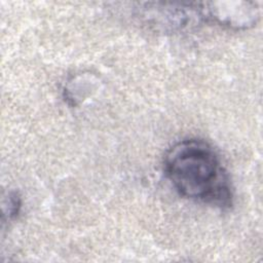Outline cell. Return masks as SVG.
I'll list each match as a JSON object with an SVG mask.
<instances>
[{"instance_id": "cell-1", "label": "cell", "mask_w": 263, "mask_h": 263, "mask_svg": "<svg viewBox=\"0 0 263 263\" xmlns=\"http://www.w3.org/2000/svg\"><path fill=\"white\" fill-rule=\"evenodd\" d=\"M163 168L176 191L188 199L219 209L233 203V188L215 149L205 141L186 139L165 153Z\"/></svg>"}, {"instance_id": "cell-2", "label": "cell", "mask_w": 263, "mask_h": 263, "mask_svg": "<svg viewBox=\"0 0 263 263\" xmlns=\"http://www.w3.org/2000/svg\"><path fill=\"white\" fill-rule=\"evenodd\" d=\"M135 17L148 29L159 33H179L202 18L200 3H136Z\"/></svg>"}, {"instance_id": "cell-3", "label": "cell", "mask_w": 263, "mask_h": 263, "mask_svg": "<svg viewBox=\"0 0 263 263\" xmlns=\"http://www.w3.org/2000/svg\"><path fill=\"white\" fill-rule=\"evenodd\" d=\"M203 20L233 30H247L259 22L261 8L254 1H212L200 3Z\"/></svg>"}, {"instance_id": "cell-4", "label": "cell", "mask_w": 263, "mask_h": 263, "mask_svg": "<svg viewBox=\"0 0 263 263\" xmlns=\"http://www.w3.org/2000/svg\"><path fill=\"white\" fill-rule=\"evenodd\" d=\"M21 197L16 194V192L8 193V197L3 205V216H6L8 220L15 218L21 210Z\"/></svg>"}]
</instances>
